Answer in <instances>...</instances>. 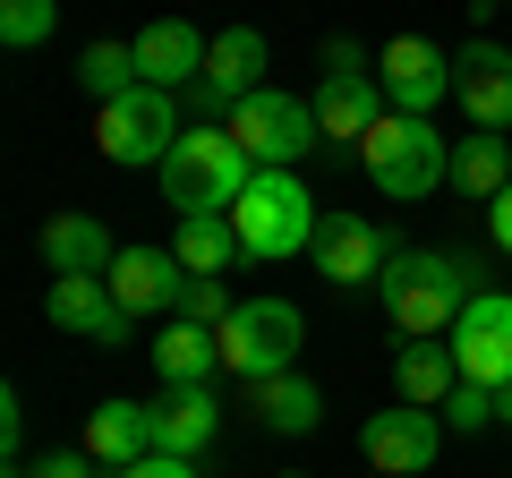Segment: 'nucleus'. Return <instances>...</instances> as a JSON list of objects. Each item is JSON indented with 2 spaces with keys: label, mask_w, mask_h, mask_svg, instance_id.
Listing matches in <instances>:
<instances>
[{
  "label": "nucleus",
  "mask_w": 512,
  "mask_h": 478,
  "mask_svg": "<svg viewBox=\"0 0 512 478\" xmlns=\"http://www.w3.org/2000/svg\"><path fill=\"white\" fill-rule=\"evenodd\" d=\"M214 427H222V402L205 385H163V402H154V453L197 461L214 444Z\"/></svg>",
  "instance_id": "f3484780"
},
{
  "label": "nucleus",
  "mask_w": 512,
  "mask_h": 478,
  "mask_svg": "<svg viewBox=\"0 0 512 478\" xmlns=\"http://www.w3.org/2000/svg\"><path fill=\"white\" fill-rule=\"evenodd\" d=\"M111 478H197V461H180V453H146V461H128V470H111Z\"/></svg>",
  "instance_id": "7c9ffc66"
},
{
  "label": "nucleus",
  "mask_w": 512,
  "mask_h": 478,
  "mask_svg": "<svg viewBox=\"0 0 512 478\" xmlns=\"http://www.w3.org/2000/svg\"><path fill=\"white\" fill-rule=\"evenodd\" d=\"M453 188H461V197H504V188H512V146H504V137H487V129H478V137H461V146H453Z\"/></svg>",
  "instance_id": "393cba45"
},
{
  "label": "nucleus",
  "mask_w": 512,
  "mask_h": 478,
  "mask_svg": "<svg viewBox=\"0 0 512 478\" xmlns=\"http://www.w3.org/2000/svg\"><path fill=\"white\" fill-rule=\"evenodd\" d=\"M154 368H163V385H205V376L222 368V342H214V325H171L163 342H154Z\"/></svg>",
  "instance_id": "b1692460"
},
{
  "label": "nucleus",
  "mask_w": 512,
  "mask_h": 478,
  "mask_svg": "<svg viewBox=\"0 0 512 478\" xmlns=\"http://www.w3.org/2000/svg\"><path fill=\"white\" fill-rule=\"evenodd\" d=\"M86 453L103 470H128V461L154 453V402H94L86 410Z\"/></svg>",
  "instance_id": "a211bd4d"
},
{
  "label": "nucleus",
  "mask_w": 512,
  "mask_h": 478,
  "mask_svg": "<svg viewBox=\"0 0 512 478\" xmlns=\"http://www.w3.org/2000/svg\"><path fill=\"white\" fill-rule=\"evenodd\" d=\"M470 9H512V0H470Z\"/></svg>",
  "instance_id": "c9c22d12"
},
{
  "label": "nucleus",
  "mask_w": 512,
  "mask_h": 478,
  "mask_svg": "<svg viewBox=\"0 0 512 478\" xmlns=\"http://www.w3.org/2000/svg\"><path fill=\"white\" fill-rule=\"evenodd\" d=\"M376 86H384V103L393 111H436L444 94H453V52L444 43H427V35H393L376 52Z\"/></svg>",
  "instance_id": "1a4fd4ad"
},
{
  "label": "nucleus",
  "mask_w": 512,
  "mask_h": 478,
  "mask_svg": "<svg viewBox=\"0 0 512 478\" xmlns=\"http://www.w3.org/2000/svg\"><path fill=\"white\" fill-rule=\"evenodd\" d=\"M52 26H60V0H0V43H9V52L52 43Z\"/></svg>",
  "instance_id": "bb28decb"
},
{
  "label": "nucleus",
  "mask_w": 512,
  "mask_h": 478,
  "mask_svg": "<svg viewBox=\"0 0 512 478\" xmlns=\"http://www.w3.org/2000/svg\"><path fill=\"white\" fill-rule=\"evenodd\" d=\"M111 257L120 248H111V231L94 214H52L43 222V265L52 274H111Z\"/></svg>",
  "instance_id": "aec40b11"
},
{
  "label": "nucleus",
  "mask_w": 512,
  "mask_h": 478,
  "mask_svg": "<svg viewBox=\"0 0 512 478\" xmlns=\"http://www.w3.org/2000/svg\"><path fill=\"white\" fill-rule=\"evenodd\" d=\"M308 257H316V274H325V282H342V291H350V282H384V265L402 257V248H393L367 214H325Z\"/></svg>",
  "instance_id": "9b49d317"
},
{
  "label": "nucleus",
  "mask_w": 512,
  "mask_h": 478,
  "mask_svg": "<svg viewBox=\"0 0 512 478\" xmlns=\"http://www.w3.org/2000/svg\"><path fill=\"white\" fill-rule=\"evenodd\" d=\"M384 316L410 333V342H444L461 325V308L478 299V265L470 257H444V248H402L384 265Z\"/></svg>",
  "instance_id": "f257e3e1"
},
{
  "label": "nucleus",
  "mask_w": 512,
  "mask_h": 478,
  "mask_svg": "<svg viewBox=\"0 0 512 478\" xmlns=\"http://www.w3.org/2000/svg\"><path fill=\"white\" fill-rule=\"evenodd\" d=\"M384 111L393 103H384L376 77H325V86H316V129H325V146H359Z\"/></svg>",
  "instance_id": "6ab92c4d"
},
{
  "label": "nucleus",
  "mask_w": 512,
  "mask_h": 478,
  "mask_svg": "<svg viewBox=\"0 0 512 478\" xmlns=\"http://www.w3.org/2000/svg\"><path fill=\"white\" fill-rule=\"evenodd\" d=\"M316 60H325V77H367V69H376L350 35H325V52H316Z\"/></svg>",
  "instance_id": "c756f323"
},
{
  "label": "nucleus",
  "mask_w": 512,
  "mask_h": 478,
  "mask_svg": "<svg viewBox=\"0 0 512 478\" xmlns=\"http://www.w3.org/2000/svg\"><path fill=\"white\" fill-rule=\"evenodd\" d=\"M444 342H453V359H461V385H487V393L512 385V299L504 291H478Z\"/></svg>",
  "instance_id": "9d476101"
},
{
  "label": "nucleus",
  "mask_w": 512,
  "mask_h": 478,
  "mask_svg": "<svg viewBox=\"0 0 512 478\" xmlns=\"http://www.w3.org/2000/svg\"><path fill=\"white\" fill-rule=\"evenodd\" d=\"M231 222H239L248 257H299V248H316V197L299 188V171H256L248 197L231 205Z\"/></svg>",
  "instance_id": "39448f33"
},
{
  "label": "nucleus",
  "mask_w": 512,
  "mask_h": 478,
  "mask_svg": "<svg viewBox=\"0 0 512 478\" xmlns=\"http://www.w3.org/2000/svg\"><path fill=\"white\" fill-rule=\"evenodd\" d=\"M26 478H94V453H52V461H35Z\"/></svg>",
  "instance_id": "2f4dec72"
},
{
  "label": "nucleus",
  "mask_w": 512,
  "mask_h": 478,
  "mask_svg": "<svg viewBox=\"0 0 512 478\" xmlns=\"http://www.w3.org/2000/svg\"><path fill=\"white\" fill-rule=\"evenodd\" d=\"M359 163H367V180H376L384 197H402V205L453 180V146H444L436 120H419V111H384L376 129L359 137Z\"/></svg>",
  "instance_id": "7ed1b4c3"
},
{
  "label": "nucleus",
  "mask_w": 512,
  "mask_h": 478,
  "mask_svg": "<svg viewBox=\"0 0 512 478\" xmlns=\"http://www.w3.org/2000/svg\"><path fill=\"white\" fill-rule=\"evenodd\" d=\"M18 436H26V410H18V393H9V402H0V444L18 453Z\"/></svg>",
  "instance_id": "72a5a7b5"
},
{
  "label": "nucleus",
  "mask_w": 512,
  "mask_h": 478,
  "mask_svg": "<svg viewBox=\"0 0 512 478\" xmlns=\"http://www.w3.org/2000/svg\"><path fill=\"white\" fill-rule=\"evenodd\" d=\"M77 86H86L94 103H128V94L146 86V77H137V43H86V52H77Z\"/></svg>",
  "instance_id": "a878e982"
},
{
  "label": "nucleus",
  "mask_w": 512,
  "mask_h": 478,
  "mask_svg": "<svg viewBox=\"0 0 512 478\" xmlns=\"http://www.w3.org/2000/svg\"><path fill=\"white\" fill-rule=\"evenodd\" d=\"M256 393V427H274V436H308L316 419H325V393L308 385V376H265V385H248Z\"/></svg>",
  "instance_id": "5701e85b"
},
{
  "label": "nucleus",
  "mask_w": 512,
  "mask_h": 478,
  "mask_svg": "<svg viewBox=\"0 0 512 478\" xmlns=\"http://www.w3.org/2000/svg\"><path fill=\"white\" fill-rule=\"evenodd\" d=\"M103 282H111V299H120L128 316H146V308H180V291H188V265L171 257V248H120Z\"/></svg>",
  "instance_id": "dca6fc26"
},
{
  "label": "nucleus",
  "mask_w": 512,
  "mask_h": 478,
  "mask_svg": "<svg viewBox=\"0 0 512 478\" xmlns=\"http://www.w3.org/2000/svg\"><path fill=\"white\" fill-rule=\"evenodd\" d=\"M171 146H180V103L163 86H137L128 103H103V120H94V154L120 171H163Z\"/></svg>",
  "instance_id": "423d86ee"
},
{
  "label": "nucleus",
  "mask_w": 512,
  "mask_h": 478,
  "mask_svg": "<svg viewBox=\"0 0 512 478\" xmlns=\"http://www.w3.org/2000/svg\"><path fill=\"white\" fill-rule=\"evenodd\" d=\"M453 94L487 137H504L512 129V52L504 43H461L453 52Z\"/></svg>",
  "instance_id": "ddd939ff"
},
{
  "label": "nucleus",
  "mask_w": 512,
  "mask_h": 478,
  "mask_svg": "<svg viewBox=\"0 0 512 478\" xmlns=\"http://www.w3.org/2000/svg\"><path fill=\"white\" fill-rule=\"evenodd\" d=\"M393 385H402V402L444 410V393L461 385V359H453V342H402V350H393Z\"/></svg>",
  "instance_id": "412c9836"
},
{
  "label": "nucleus",
  "mask_w": 512,
  "mask_h": 478,
  "mask_svg": "<svg viewBox=\"0 0 512 478\" xmlns=\"http://www.w3.org/2000/svg\"><path fill=\"white\" fill-rule=\"evenodd\" d=\"M359 453H367L376 478H419V470H436V453H444V419L419 410V402L376 410V419L359 427Z\"/></svg>",
  "instance_id": "6e6552de"
},
{
  "label": "nucleus",
  "mask_w": 512,
  "mask_h": 478,
  "mask_svg": "<svg viewBox=\"0 0 512 478\" xmlns=\"http://www.w3.org/2000/svg\"><path fill=\"white\" fill-rule=\"evenodd\" d=\"M43 308H52V325L77 333V342H111V350L128 342V308L111 299L103 274H52V299H43Z\"/></svg>",
  "instance_id": "4468645a"
},
{
  "label": "nucleus",
  "mask_w": 512,
  "mask_h": 478,
  "mask_svg": "<svg viewBox=\"0 0 512 478\" xmlns=\"http://www.w3.org/2000/svg\"><path fill=\"white\" fill-rule=\"evenodd\" d=\"M282 478H308V470H282Z\"/></svg>",
  "instance_id": "e433bc0d"
},
{
  "label": "nucleus",
  "mask_w": 512,
  "mask_h": 478,
  "mask_svg": "<svg viewBox=\"0 0 512 478\" xmlns=\"http://www.w3.org/2000/svg\"><path fill=\"white\" fill-rule=\"evenodd\" d=\"M188 94H197L205 111H239L248 94H265V35H256V26H222L214 52H205V77Z\"/></svg>",
  "instance_id": "f8f14e48"
},
{
  "label": "nucleus",
  "mask_w": 512,
  "mask_h": 478,
  "mask_svg": "<svg viewBox=\"0 0 512 478\" xmlns=\"http://www.w3.org/2000/svg\"><path fill=\"white\" fill-rule=\"evenodd\" d=\"M436 419H444V427H461V436H478V427H495V393H487V385H453Z\"/></svg>",
  "instance_id": "c85d7f7f"
},
{
  "label": "nucleus",
  "mask_w": 512,
  "mask_h": 478,
  "mask_svg": "<svg viewBox=\"0 0 512 478\" xmlns=\"http://www.w3.org/2000/svg\"><path fill=\"white\" fill-rule=\"evenodd\" d=\"M231 137L248 146L256 171H291L308 146H325V129H316V103H299V94H248V103L231 111Z\"/></svg>",
  "instance_id": "0eeeda50"
},
{
  "label": "nucleus",
  "mask_w": 512,
  "mask_h": 478,
  "mask_svg": "<svg viewBox=\"0 0 512 478\" xmlns=\"http://www.w3.org/2000/svg\"><path fill=\"white\" fill-rule=\"evenodd\" d=\"M214 342H222V368H231L239 385H265V376H291L299 342H308V316H299L291 299H239L214 325Z\"/></svg>",
  "instance_id": "20e7f679"
},
{
  "label": "nucleus",
  "mask_w": 512,
  "mask_h": 478,
  "mask_svg": "<svg viewBox=\"0 0 512 478\" xmlns=\"http://www.w3.org/2000/svg\"><path fill=\"white\" fill-rule=\"evenodd\" d=\"M487 231H495V248H504V257H512V188H504V197L487 205Z\"/></svg>",
  "instance_id": "473e14b6"
},
{
  "label": "nucleus",
  "mask_w": 512,
  "mask_h": 478,
  "mask_svg": "<svg viewBox=\"0 0 512 478\" xmlns=\"http://www.w3.org/2000/svg\"><path fill=\"white\" fill-rule=\"evenodd\" d=\"M171 257L188 274H231L248 248H239V222L231 214H180V239H171Z\"/></svg>",
  "instance_id": "4be33fe9"
},
{
  "label": "nucleus",
  "mask_w": 512,
  "mask_h": 478,
  "mask_svg": "<svg viewBox=\"0 0 512 478\" xmlns=\"http://www.w3.org/2000/svg\"><path fill=\"white\" fill-rule=\"evenodd\" d=\"M154 180H163L171 214H231V205L248 197L256 163H248V146H239L231 129H180V146L163 154Z\"/></svg>",
  "instance_id": "f03ea898"
},
{
  "label": "nucleus",
  "mask_w": 512,
  "mask_h": 478,
  "mask_svg": "<svg viewBox=\"0 0 512 478\" xmlns=\"http://www.w3.org/2000/svg\"><path fill=\"white\" fill-rule=\"evenodd\" d=\"M495 427H512V385H495Z\"/></svg>",
  "instance_id": "f704fd0d"
},
{
  "label": "nucleus",
  "mask_w": 512,
  "mask_h": 478,
  "mask_svg": "<svg viewBox=\"0 0 512 478\" xmlns=\"http://www.w3.org/2000/svg\"><path fill=\"white\" fill-rule=\"evenodd\" d=\"M205 52H214V35H197L188 18H154L146 35H137V77L163 86V94H180V86L205 77Z\"/></svg>",
  "instance_id": "2eb2a0df"
},
{
  "label": "nucleus",
  "mask_w": 512,
  "mask_h": 478,
  "mask_svg": "<svg viewBox=\"0 0 512 478\" xmlns=\"http://www.w3.org/2000/svg\"><path fill=\"white\" fill-rule=\"evenodd\" d=\"M231 308H239V299L222 291V274H188V291H180V316H188V325H222Z\"/></svg>",
  "instance_id": "cd10ccee"
}]
</instances>
